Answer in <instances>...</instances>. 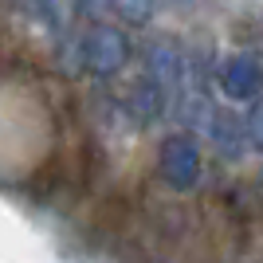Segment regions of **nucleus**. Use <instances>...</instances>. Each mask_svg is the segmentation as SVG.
Wrapping results in <instances>:
<instances>
[{
	"label": "nucleus",
	"instance_id": "5",
	"mask_svg": "<svg viewBox=\"0 0 263 263\" xmlns=\"http://www.w3.org/2000/svg\"><path fill=\"white\" fill-rule=\"evenodd\" d=\"M118 4H122V12H126L130 20H145V12H149L154 0H118Z\"/></svg>",
	"mask_w": 263,
	"mask_h": 263
},
{
	"label": "nucleus",
	"instance_id": "1",
	"mask_svg": "<svg viewBox=\"0 0 263 263\" xmlns=\"http://www.w3.org/2000/svg\"><path fill=\"white\" fill-rule=\"evenodd\" d=\"M161 173L173 181V185H193V177L200 173V154L197 145L185 142V138H169L161 149Z\"/></svg>",
	"mask_w": 263,
	"mask_h": 263
},
{
	"label": "nucleus",
	"instance_id": "6",
	"mask_svg": "<svg viewBox=\"0 0 263 263\" xmlns=\"http://www.w3.org/2000/svg\"><path fill=\"white\" fill-rule=\"evenodd\" d=\"M90 4H106V0H90Z\"/></svg>",
	"mask_w": 263,
	"mask_h": 263
},
{
	"label": "nucleus",
	"instance_id": "4",
	"mask_svg": "<svg viewBox=\"0 0 263 263\" xmlns=\"http://www.w3.org/2000/svg\"><path fill=\"white\" fill-rule=\"evenodd\" d=\"M243 138H252L255 145H263V106H255V114H248V126H243Z\"/></svg>",
	"mask_w": 263,
	"mask_h": 263
},
{
	"label": "nucleus",
	"instance_id": "2",
	"mask_svg": "<svg viewBox=\"0 0 263 263\" xmlns=\"http://www.w3.org/2000/svg\"><path fill=\"white\" fill-rule=\"evenodd\" d=\"M220 83H224V90L228 95H236V99H243V95H255L263 83V71L255 59H248V55H236V59H228L224 63V71H220Z\"/></svg>",
	"mask_w": 263,
	"mask_h": 263
},
{
	"label": "nucleus",
	"instance_id": "3",
	"mask_svg": "<svg viewBox=\"0 0 263 263\" xmlns=\"http://www.w3.org/2000/svg\"><path fill=\"white\" fill-rule=\"evenodd\" d=\"M87 59L95 71H114V67L126 59V40H122L114 28H99V32L87 40Z\"/></svg>",
	"mask_w": 263,
	"mask_h": 263
}]
</instances>
